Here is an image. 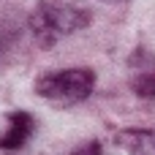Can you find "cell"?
<instances>
[{"mask_svg": "<svg viewBox=\"0 0 155 155\" xmlns=\"http://www.w3.org/2000/svg\"><path fill=\"white\" fill-rule=\"evenodd\" d=\"M93 22L90 0H38L27 16V33L41 49L57 46L65 35H74Z\"/></svg>", "mask_w": 155, "mask_h": 155, "instance_id": "1", "label": "cell"}, {"mask_svg": "<svg viewBox=\"0 0 155 155\" xmlns=\"http://www.w3.org/2000/svg\"><path fill=\"white\" fill-rule=\"evenodd\" d=\"M95 90V71L90 68H60L46 71L35 79V93L52 106H76Z\"/></svg>", "mask_w": 155, "mask_h": 155, "instance_id": "2", "label": "cell"}, {"mask_svg": "<svg viewBox=\"0 0 155 155\" xmlns=\"http://www.w3.org/2000/svg\"><path fill=\"white\" fill-rule=\"evenodd\" d=\"M33 131H35V117L30 114V112H11L8 117H5V128H3V134H0V150L3 153H16V150H22L27 142H30V136H33Z\"/></svg>", "mask_w": 155, "mask_h": 155, "instance_id": "3", "label": "cell"}, {"mask_svg": "<svg viewBox=\"0 0 155 155\" xmlns=\"http://www.w3.org/2000/svg\"><path fill=\"white\" fill-rule=\"evenodd\" d=\"M114 144L128 155H155V131L123 128L114 134Z\"/></svg>", "mask_w": 155, "mask_h": 155, "instance_id": "4", "label": "cell"}, {"mask_svg": "<svg viewBox=\"0 0 155 155\" xmlns=\"http://www.w3.org/2000/svg\"><path fill=\"white\" fill-rule=\"evenodd\" d=\"M131 87H134V93H136L139 98H155V68L139 74V76L131 82Z\"/></svg>", "mask_w": 155, "mask_h": 155, "instance_id": "5", "label": "cell"}, {"mask_svg": "<svg viewBox=\"0 0 155 155\" xmlns=\"http://www.w3.org/2000/svg\"><path fill=\"white\" fill-rule=\"evenodd\" d=\"M16 38H19L16 25H14L11 19H0V57L11 52V46L16 44Z\"/></svg>", "mask_w": 155, "mask_h": 155, "instance_id": "6", "label": "cell"}, {"mask_svg": "<svg viewBox=\"0 0 155 155\" xmlns=\"http://www.w3.org/2000/svg\"><path fill=\"white\" fill-rule=\"evenodd\" d=\"M71 155H104V147H101V142L93 139V142H84L79 150H74Z\"/></svg>", "mask_w": 155, "mask_h": 155, "instance_id": "7", "label": "cell"}, {"mask_svg": "<svg viewBox=\"0 0 155 155\" xmlns=\"http://www.w3.org/2000/svg\"><path fill=\"white\" fill-rule=\"evenodd\" d=\"M101 3H125V0H101Z\"/></svg>", "mask_w": 155, "mask_h": 155, "instance_id": "8", "label": "cell"}]
</instances>
